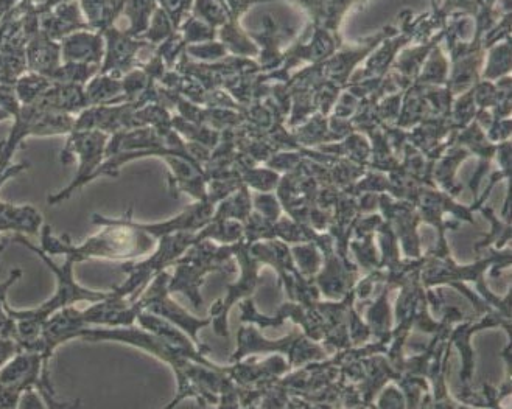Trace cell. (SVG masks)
Returning <instances> with one entry per match:
<instances>
[{
    "mask_svg": "<svg viewBox=\"0 0 512 409\" xmlns=\"http://www.w3.org/2000/svg\"><path fill=\"white\" fill-rule=\"evenodd\" d=\"M92 223L102 231L92 235L81 245H72L69 238H58L53 235L49 224L41 228V248L50 257L64 256L75 265L91 259L136 260L147 256L156 246V238L137 228L133 220V210H128L125 217L111 218L95 214Z\"/></svg>",
    "mask_w": 512,
    "mask_h": 409,
    "instance_id": "1",
    "label": "cell"
},
{
    "mask_svg": "<svg viewBox=\"0 0 512 409\" xmlns=\"http://www.w3.org/2000/svg\"><path fill=\"white\" fill-rule=\"evenodd\" d=\"M13 242L35 252L36 256L46 263L47 268L52 271L53 276L57 279V290L53 293L52 298L39 305V307L32 308V310H13L10 307V315L16 321V341H18L21 349L33 350L36 341L39 340V336L43 332L44 322L61 308L71 307L77 302L94 304V302L109 298L111 291L91 290V288L78 285L74 279L75 263L71 260L66 259L63 265H57L50 259L49 254L43 251L41 246L38 248V246L30 243L24 234H16Z\"/></svg>",
    "mask_w": 512,
    "mask_h": 409,
    "instance_id": "2",
    "label": "cell"
},
{
    "mask_svg": "<svg viewBox=\"0 0 512 409\" xmlns=\"http://www.w3.org/2000/svg\"><path fill=\"white\" fill-rule=\"evenodd\" d=\"M158 240V248L148 259L142 260V262H127L122 266V271L127 274V279L113 288L117 296L128 299L130 302L136 301L144 293L151 280L162 273L167 266L178 262L181 254L195 243V235L193 232H175V234L164 235Z\"/></svg>",
    "mask_w": 512,
    "mask_h": 409,
    "instance_id": "3",
    "label": "cell"
},
{
    "mask_svg": "<svg viewBox=\"0 0 512 409\" xmlns=\"http://www.w3.org/2000/svg\"><path fill=\"white\" fill-rule=\"evenodd\" d=\"M195 248L184 259H178L175 277L169 282V291H179L186 294L193 307L201 305V296L198 293L204 276L211 271H234L231 256L235 254L234 248H214L211 243L195 242Z\"/></svg>",
    "mask_w": 512,
    "mask_h": 409,
    "instance_id": "4",
    "label": "cell"
},
{
    "mask_svg": "<svg viewBox=\"0 0 512 409\" xmlns=\"http://www.w3.org/2000/svg\"><path fill=\"white\" fill-rule=\"evenodd\" d=\"M66 148L61 153V162L71 164L75 158L80 162L77 176L69 186L64 187L60 192L53 193L47 198L50 206H58L64 203L74 195L81 187L92 182V176L97 172V168L105 161V150L108 145L109 134L99 130L74 131L69 134Z\"/></svg>",
    "mask_w": 512,
    "mask_h": 409,
    "instance_id": "5",
    "label": "cell"
},
{
    "mask_svg": "<svg viewBox=\"0 0 512 409\" xmlns=\"http://www.w3.org/2000/svg\"><path fill=\"white\" fill-rule=\"evenodd\" d=\"M169 274L162 271L155 279L151 280L150 287L144 290L139 296L144 312L153 313V315L161 316L165 321L172 322L173 326L181 327L184 332L189 333L192 341L197 340V332L207 324H211V319L200 321V319L192 318L187 315L183 308L169 298Z\"/></svg>",
    "mask_w": 512,
    "mask_h": 409,
    "instance_id": "6",
    "label": "cell"
},
{
    "mask_svg": "<svg viewBox=\"0 0 512 409\" xmlns=\"http://www.w3.org/2000/svg\"><path fill=\"white\" fill-rule=\"evenodd\" d=\"M88 322L85 319L83 310H78L74 305L71 307L61 308L57 313L46 319L43 326V332L36 341L35 350L43 357L44 363L49 366L50 358L53 352L61 346V344L69 343L75 338H80L81 332L88 329Z\"/></svg>",
    "mask_w": 512,
    "mask_h": 409,
    "instance_id": "7",
    "label": "cell"
},
{
    "mask_svg": "<svg viewBox=\"0 0 512 409\" xmlns=\"http://www.w3.org/2000/svg\"><path fill=\"white\" fill-rule=\"evenodd\" d=\"M43 374H49V366L41 354L21 349L0 369V385L24 392L25 389L36 388Z\"/></svg>",
    "mask_w": 512,
    "mask_h": 409,
    "instance_id": "8",
    "label": "cell"
},
{
    "mask_svg": "<svg viewBox=\"0 0 512 409\" xmlns=\"http://www.w3.org/2000/svg\"><path fill=\"white\" fill-rule=\"evenodd\" d=\"M103 39L102 36L88 33H74L67 36L61 44V61L72 64H92L102 67Z\"/></svg>",
    "mask_w": 512,
    "mask_h": 409,
    "instance_id": "9",
    "label": "cell"
},
{
    "mask_svg": "<svg viewBox=\"0 0 512 409\" xmlns=\"http://www.w3.org/2000/svg\"><path fill=\"white\" fill-rule=\"evenodd\" d=\"M43 228V217L33 206H15L0 201V234L13 231L16 234L35 235ZM4 245H0V252Z\"/></svg>",
    "mask_w": 512,
    "mask_h": 409,
    "instance_id": "10",
    "label": "cell"
},
{
    "mask_svg": "<svg viewBox=\"0 0 512 409\" xmlns=\"http://www.w3.org/2000/svg\"><path fill=\"white\" fill-rule=\"evenodd\" d=\"M25 60L32 72L52 80L55 70L61 66V47L49 39H36L27 49Z\"/></svg>",
    "mask_w": 512,
    "mask_h": 409,
    "instance_id": "11",
    "label": "cell"
},
{
    "mask_svg": "<svg viewBox=\"0 0 512 409\" xmlns=\"http://www.w3.org/2000/svg\"><path fill=\"white\" fill-rule=\"evenodd\" d=\"M89 105H120L123 103L122 77L111 74H99L91 78L85 88Z\"/></svg>",
    "mask_w": 512,
    "mask_h": 409,
    "instance_id": "12",
    "label": "cell"
},
{
    "mask_svg": "<svg viewBox=\"0 0 512 409\" xmlns=\"http://www.w3.org/2000/svg\"><path fill=\"white\" fill-rule=\"evenodd\" d=\"M52 83L50 78L32 72V74L21 75L13 84V88H15L21 105L29 106L38 103Z\"/></svg>",
    "mask_w": 512,
    "mask_h": 409,
    "instance_id": "13",
    "label": "cell"
},
{
    "mask_svg": "<svg viewBox=\"0 0 512 409\" xmlns=\"http://www.w3.org/2000/svg\"><path fill=\"white\" fill-rule=\"evenodd\" d=\"M22 277V270L10 271V276L0 284V336H7L16 340V321L10 315V305H8V291Z\"/></svg>",
    "mask_w": 512,
    "mask_h": 409,
    "instance_id": "14",
    "label": "cell"
},
{
    "mask_svg": "<svg viewBox=\"0 0 512 409\" xmlns=\"http://www.w3.org/2000/svg\"><path fill=\"white\" fill-rule=\"evenodd\" d=\"M21 350L18 341L13 338H7V336H0V369L4 368L5 364L15 357Z\"/></svg>",
    "mask_w": 512,
    "mask_h": 409,
    "instance_id": "15",
    "label": "cell"
},
{
    "mask_svg": "<svg viewBox=\"0 0 512 409\" xmlns=\"http://www.w3.org/2000/svg\"><path fill=\"white\" fill-rule=\"evenodd\" d=\"M13 119L11 117L10 112L5 111V109L0 108V122H4V120Z\"/></svg>",
    "mask_w": 512,
    "mask_h": 409,
    "instance_id": "16",
    "label": "cell"
}]
</instances>
